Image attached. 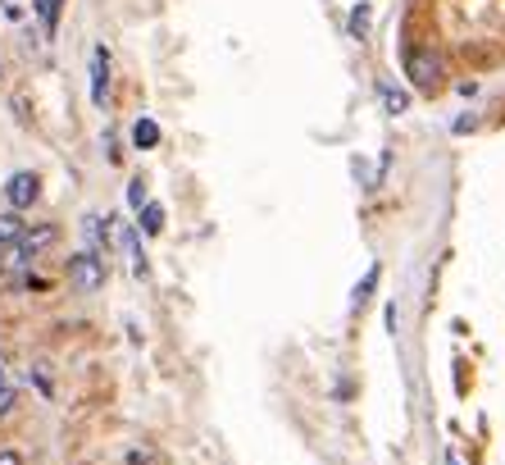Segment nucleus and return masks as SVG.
I'll return each mask as SVG.
<instances>
[{
	"label": "nucleus",
	"mask_w": 505,
	"mask_h": 465,
	"mask_svg": "<svg viewBox=\"0 0 505 465\" xmlns=\"http://www.w3.org/2000/svg\"><path fill=\"white\" fill-rule=\"evenodd\" d=\"M346 28H350V37H355V41H365V37H369V28H374V5H369V0H359V5L350 10Z\"/></svg>",
	"instance_id": "nucleus-6"
},
{
	"label": "nucleus",
	"mask_w": 505,
	"mask_h": 465,
	"mask_svg": "<svg viewBox=\"0 0 505 465\" xmlns=\"http://www.w3.org/2000/svg\"><path fill=\"white\" fill-rule=\"evenodd\" d=\"M37 196H41V178H37L32 169H23V174H14V178L5 183V201H10L14 210L37 206Z\"/></svg>",
	"instance_id": "nucleus-3"
},
{
	"label": "nucleus",
	"mask_w": 505,
	"mask_h": 465,
	"mask_svg": "<svg viewBox=\"0 0 505 465\" xmlns=\"http://www.w3.org/2000/svg\"><path fill=\"white\" fill-rule=\"evenodd\" d=\"M55 237H59V228H55V224H37V228H23V233H19V242H14V260H19V264H28V260H32L37 251H46V246H50Z\"/></svg>",
	"instance_id": "nucleus-4"
},
{
	"label": "nucleus",
	"mask_w": 505,
	"mask_h": 465,
	"mask_svg": "<svg viewBox=\"0 0 505 465\" xmlns=\"http://www.w3.org/2000/svg\"><path fill=\"white\" fill-rule=\"evenodd\" d=\"M68 283H74L78 292H101L105 288V260H101L96 246L68 255Z\"/></svg>",
	"instance_id": "nucleus-2"
},
{
	"label": "nucleus",
	"mask_w": 505,
	"mask_h": 465,
	"mask_svg": "<svg viewBox=\"0 0 505 465\" xmlns=\"http://www.w3.org/2000/svg\"><path fill=\"white\" fill-rule=\"evenodd\" d=\"M105 96H110V50L96 46L92 50V101L105 105Z\"/></svg>",
	"instance_id": "nucleus-5"
},
{
	"label": "nucleus",
	"mask_w": 505,
	"mask_h": 465,
	"mask_svg": "<svg viewBox=\"0 0 505 465\" xmlns=\"http://www.w3.org/2000/svg\"><path fill=\"white\" fill-rule=\"evenodd\" d=\"M0 374H5V356H0Z\"/></svg>",
	"instance_id": "nucleus-17"
},
{
	"label": "nucleus",
	"mask_w": 505,
	"mask_h": 465,
	"mask_svg": "<svg viewBox=\"0 0 505 465\" xmlns=\"http://www.w3.org/2000/svg\"><path fill=\"white\" fill-rule=\"evenodd\" d=\"M119 246L132 255V270H137V274H146V255H141V242H137V233H132L128 224L119 228Z\"/></svg>",
	"instance_id": "nucleus-10"
},
{
	"label": "nucleus",
	"mask_w": 505,
	"mask_h": 465,
	"mask_svg": "<svg viewBox=\"0 0 505 465\" xmlns=\"http://www.w3.org/2000/svg\"><path fill=\"white\" fill-rule=\"evenodd\" d=\"M132 147H137V151L160 147V123H155V119H137V123H132Z\"/></svg>",
	"instance_id": "nucleus-7"
},
{
	"label": "nucleus",
	"mask_w": 505,
	"mask_h": 465,
	"mask_svg": "<svg viewBox=\"0 0 505 465\" xmlns=\"http://www.w3.org/2000/svg\"><path fill=\"white\" fill-rule=\"evenodd\" d=\"M128 206H132V210H141V206H146V187H141V178L128 187Z\"/></svg>",
	"instance_id": "nucleus-15"
},
{
	"label": "nucleus",
	"mask_w": 505,
	"mask_h": 465,
	"mask_svg": "<svg viewBox=\"0 0 505 465\" xmlns=\"http://www.w3.org/2000/svg\"><path fill=\"white\" fill-rule=\"evenodd\" d=\"M0 465H23V456L14 447H5V452H0Z\"/></svg>",
	"instance_id": "nucleus-16"
},
{
	"label": "nucleus",
	"mask_w": 505,
	"mask_h": 465,
	"mask_svg": "<svg viewBox=\"0 0 505 465\" xmlns=\"http://www.w3.org/2000/svg\"><path fill=\"white\" fill-rule=\"evenodd\" d=\"M137 228L146 233V237L164 233V206H160V201H146V206H141V219H137Z\"/></svg>",
	"instance_id": "nucleus-8"
},
{
	"label": "nucleus",
	"mask_w": 505,
	"mask_h": 465,
	"mask_svg": "<svg viewBox=\"0 0 505 465\" xmlns=\"http://www.w3.org/2000/svg\"><path fill=\"white\" fill-rule=\"evenodd\" d=\"M19 233H23L19 210H14V215H0V246H14V242H19Z\"/></svg>",
	"instance_id": "nucleus-12"
},
{
	"label": "nucleus",
	"mask_w": 505,
	"mask_h": 465,
	"mask_svg": "<svg viewBox=\"0 0 505 465\" xmlns=\"http://www.w3.org/2000/svg\"><path fill=\"white\" fill-rule=\"evenodd\" d=\"M378 274H383L378 264H369V270H365V279H359V283H355V292H350V310H359V306H365V301L374 297V288H378Z\"/></svg>",
	"instance_id": "nucleus-9"
},
{
	"label": "nucleus",
	"mask_w": 505,
	"mask_h": 465,
	"mask_svg": "<svg viewBox=\"0 0 505 465\" xmlns=\"http://www.w3.org/2000/svg\"><path fill=\"white\" fill-rule=\"evenodd\" d=\"M14 402H19V388H14V383H5V379H0V420H5V416L14 411Z\"/></svg>",
	"instance_id": "nucleus-14"
},
{
	"label": "nucleus",
	"mask_w": 505,
	"mask_h": 465,
	"mask_svg": "<svg viewBox=\"0 0 505 465\" xmlns=\"http://www.w3.org/2000/svg\"><path fill=\"white\" fill-rule=\"evenodd\" d=\"M59 10H64V0H37V19H41L46 32L59 28Z\"/></svg>",
	"instance_id": "nucleus-11"
},
{
	"label": "nucleus",
	"mask_w": 505,
	"mask_h": 465,
	"mask_svg": "<svg viewBox=\"0 0 505 465\" xmlns=\"http://www.w3.org/2000/svg\"><path fill=\"white\" fill-rule=\"evenodd\" d=\"M383 105H387V114H405L410 110V96L396 92V87H383Z\"/></svg>",
	"instance_id": "nucleus-13"
},
{
	"label": "nucleus",
	"mask_w": 505,
	"mask_h": 465,
	"mask_svg": "<svg viewBox=\"0 0 505 465\" xmlns=\"http://www.w3.org/2000/svg\"><path fill=\"white\" fill-rule=\"evenodd\" d=\"M405 74H410V83L423 92V96H432L442 87V59L432 55L428 46H410L405 50Z\"/></svg>",
	"instance_id": "nucleus-1"
}]
</instances>
